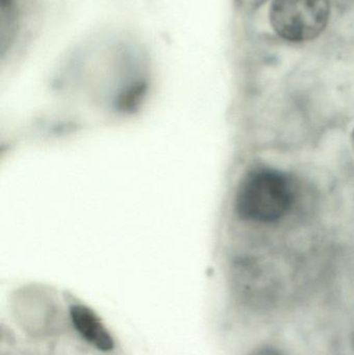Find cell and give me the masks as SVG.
Wrapping results in <instances>:
<instances>
[{
    "instance_id": "1",
    "label": "cell",
    "mask_w": 354,
    "mask_h": 355,
    "mask_svg": "<svg viewBox=\"0 0 354 355\" xmlns=\"http://www.w3.org/2000/svg\"><path fill=\"white\" fill-rule=\"evenodd\" d=\"M297 198L294 178L278 168L255 166L239 182L235 212L247 223L276 225L292 212Z\"/></svg>"
},
{
    "instance_id": "6",
    "label": "cell",
    "mask_w": 354,
    "mask_h": 355,
    "mask_svg": "<svg viewBox=\"0 0 354 355\" xmlns=\"http://www.w3.org/2000/svg\"><path fill=\"white\" fill-rule=\"evenodd\" d=\"M351 352H353V354L354 355V329L351 336Z\"/></svg>"
},
{
    "instance_id": "3",
    "label": "cell",
    "mask_w": 354,
    "mask_h": 355,
    "mask_svg": "<svg viewBox=\"0 0 354 355\" xmlns=\"http://www.w3.org/2000/svg\"><path fill=\"white\" fill-rule=\"evenodd\" d=\"M69 313L71 322L81 339L99 352H110L114 349V337L95 311L85 304H71Z\"/></svg>"
},
{
    "instance_id": "2",
    "label": "cell",
    "mask_w": 354,
    "mask_h": 355,
    "mask_svg": "<svg viewBox=\"0 0 354 355\" xmlns=\"http://www.w3.org/2000/svg\"><path fill=\"white\" fill-rule=\"evenodd\" d=\"M330 0H274L269 20L276 35L291 43L313 41L328 26Z\"/></svg>"
},
{
    "instance_id": "5",
    "label": "cell",
    "mask_w": 354,
    "mask_h": 355,
    "mask_svg": "<svg viewBox=\"0 0 354 355\" xmlns=\"http://www.w3.org/2000/svg\"><path fill=\"white\" fill-rule=\"evenodd\" d=\"M236 1L241 10L251 12L261 8L267 0H236Z\"/></svg>"
},
{
    "instance_id": "4",
    "label": "cell",
    "mask_w": 354,
    "mask_h": 355,
    "mask_svg": "<svg viewBox=\"0 0 354 355\" xmlns=\"http://www.w3.org/2000/svg\"><path fill=\"white\" fill-rule=\"evenodd\" d=\"M245 355H288L285 350L272 345H260Z\"/></svg>"
}]
</instances>
